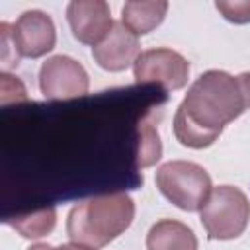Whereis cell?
<instances>
[{"label": "cell", "mask_w": 250, "mask_h": 250, "mask_svg": "<svg viewBox=\"0 0 250 250\" xmlns=\"http://www.w3.org/2000/svg\"><path fill=\"white\" fill-rule=\"evenodd\" d=\"M250 109V72L205 70L188 88L174 113L176 141L188 148H207L225 125Z\"/></svg>", "instance_id": "cell-1"}, {"label": "cell", "mask_w": 250, "mask_h": 250, "mask_svg": "<svg viewBox=\"0 0 250 250\" xmlns=\"http://www.w3.org/2000/svg\"><path fill=\"white\" fill-rule=\"evenodd\" d=\"M135 219V201L125 191L102 193L72 205L66 217V234L72 242L92 248L107 246L123 234Z\"/></svg>", "instance_id": "cell-2"}, {"label": "cell", "mask_w": 250, "mask_h": 250, "mask_svg": "<svg viewBox=\"0 0 250 250\" xmlns=\"http://www.w3.org/2000/svg\"><path fill=\"white\" fill-rule=\"evenodd\" d=\"M154 182L170 203L188 213L199 211L213 189L209 172L191 160H168L160 164Z\"/></svg>", "instance_id": "cell-3"}, {"label": "cell", "mask_w": 250, "mask_h": 250, "mask_svg": "<svg viewBox=\"0 0 250 250\" xmlns=\"http://www.w3.org/2000/svg\"><path fill=\"white\" fill-rule=\"evenodd\" d=\"M199 221L211 240L238 238L250 221V201L240 188L217 186L199 209Z\"/></svg>", "instance_id": "cell-4"}, {"label": "cell", "mask_w": 250, "mask_h": 250, "mask_svg": "<svg viewBox=\"0 0 250 250\" xmlns=\"http://www.w3.org/2000/svg\"><path fill=\"white\" fill-rule=\"evenodd\" d=\"M137 84H158L168 92L182 90L189 78V62L184 55L168 47L141 51L133 64Z\"/></svg>", "instance_id": "cell-5"}, {"label": "cell", "mask_w": 250, "mask_h": 250, "mask_svg": "<svg viewBox=\"0 0 250 250\" xmlns=\"http://www.w3.org/2000/svg\"><path fill=\"white\" fill-rule=\"evenodd\" d=\"M39 90L47 100H72L88 94L86 68L68 55H53L39 66Z\"/></svg>", "instance_id": "cell-6"}, {"label": "cell", "mask_w": 250, "mask_h": 250, "mask_svg": "<svg viewBox=\"0 0 250 250\" xmlns=\"http://www.w3.org/2000/svg\"><path fill=\"white\" fill-rule=\"evenodd\" d=\"M14 45L20 57L39 59L53 51L57 43V29L51 16L43 10H25L10 23Z\"/></svg>", "instance_id": "cell-7"}, {"label": "cell", "mask_w": 250, "mask_h": 250, "mask_svg": "<svg viewBox=\"0 0 250 250\" xmlns=\"http://www.w3.org/2000/svg\"><path fill=\"white\" fill-rule=\"evenodd\" d=\"M66 21L76 41L98 45L113 27V18L104 0H72L66 6Z\"/></svg>", "instance_id": "cell-8"}, {"label": "cell", "mask_w": 250, "mask_h": 250, "mask_svg": "<svg viewBox=\"0 0 250 250\" xmlns=\"http://www.w3.org/2000/svg\"><path fill=\"white\" fill-rule=\"evenodd\" d=\"M141 55L139 37L125 27L123 21H115L111 31L92 47V57L96 64L107 72H121L135 64Z\"/></svg>", "instance_id": "cell-9"}, {"label": "cell", "mask_w": 250, "mask_h": 250, "mask_svg": "<svg viewBox=\"0 0 250 250\" xmlns=\"http://www.w3.org/2000/svg\"><path fill=\"white\" fill-rule=\"evenodd\" d=\"M146 250H197V236L182 221L160 219L146 232Z\"/></svg>", "instance_id": "cell-10"}, {"label": "cell", "mask_w": 250, "mask_h": 250, "mask_svg": "<svg viewBox=\"0 0 250 250\" xmlns=\"http://www.w3.org/2000/svg\"><path fill=\"white\" fill-rule=\"evenodd\" d=\"M168 12L166 0H133L125 2L121 8V21L127 29H131L137 37L150 33L154 27H158Z\"/></svg>", "instance_id": "cell-11"}, {"label": "cell", "mask_w": 250, "mask_h": 250, "mask_svg": "<svg viewBox=\"0 0 250 250\" xmlns=\"http://www.w3.org/2000/svg\"><path fill=\"white\" fill-rule=\"evenodd\" d=\"M6 225H10L23 238H29V240L43 238L49 232H53L57 225V209L47 207V209H39L27 215H18V217L6 219Z\"/></svg>", "instance_id": "cell-12"}, {"label": "cell", "mask_w": 250, "mask_h": 250, "mask_svg": "<svg viewBox=\"0 0 250 250\" xmlns=\"http://www.w3.org/2000/svg\"><path fill=\"white\" fill-rule=\"evenodd\" d=\"M162 156V143L156 131V125L150 117L143 119L139 125V148H137V166L148 168L154 166Z\"/></svg>", "instance_id": "cell-13"}, {"label": "cell", "mask_w": 250, "mask_h": 250, "mask_svg": "<svg viewBox=\"0 0 250 250\" xmlns=\"http://www.w3.org/2000/svg\"><path fill=\"white\" fill-rule=\"evenodd\" d=\"M215 8L221 16L232 23H248L250 21V0H217Z\"/></svg>", "instance_id": "cell-14"}, {"label": "cell", "mask_w": 250, "mask_h": 250, "mask_svg": "<svg viewBox=\"0 0 250 250\" xmlns=\"http://www.w3.org/2000/svg\"><path fill=\"white\" fill-rule=\"evenodd\" d=\"M0 59H2V64H4V72H6V68L18 66V62H20V53L14 45L8 21L0 23Z\"/></svg>", "instance_id": "cell-15"}, {"label": "cell", "mask_w": 250, "mask_h": 250, "mask_svg": "<svg viewBox=\"0 0 250 250\" xmlns=\"http://www.w3.org/2000/svg\"><path fill=\"white\" fill-rule=\"evenodd\" d=\"M55 250H98V248H92V246H86V244H78V242H66V244L57 246Z\"/></svg>", "instance_id": "cell-16"}, {"label": "cell", "mask_w": 250, "mask_h": 250, "mask_svg": "<svg viewBox=\"0 0 250 250\" xmlns=\"http://www.w3.org/2000/svg\"><path fill=\"white\" fill-rule=\"evenodd\" d=\"M27 250H55L51 244H47V242H37V244H31Z\"/></svg>", "instance_id": "cell-17"}]
</instances>
